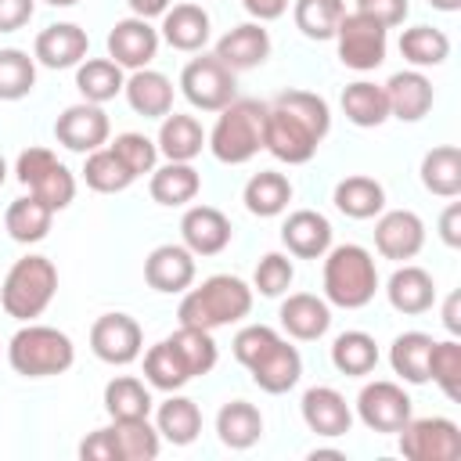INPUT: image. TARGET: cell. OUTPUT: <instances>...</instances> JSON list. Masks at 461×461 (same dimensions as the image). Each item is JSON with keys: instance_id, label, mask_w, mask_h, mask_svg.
I'll return each instance as SVG.
<instances>
[{"instance_id": "1", "label": "cell", "mask_w": 461, "mask_h": 461, "mask_svg": "<svg viewBox=\"0 0 461 461\" xmlns=\"http://www.w3.org/2000/svg\"><path fill=\"white\" fill-rule=\"evenodd\" d=\"M249 310H252V288L234 274H212L198 288L184 292L176 317L187 328L216 331L223 324H234V321L249 317Z\"/></svg>"}, {"instance_id": "2", "label": "cell", "mask_w": 461, "mask_h": 461, "mask_svg": "<svg viewBox=\"0 0 461 461\" xmlns=\"http://www.w3.org/2000/svg\"><path fill=\"white\" fill-rule=\"evenodd\" d=\"M378 292V267L364 245H335L324 252V299L342 310H360Z\"/></svg>"}, {"instance_id": "3", "label": "cell", "mask_w": 461, "mask_h": 461, "mask_svg": "<svg viewBox=\"0 0 461 461\" xmlns=\"http://www.w3.org/2000/svg\"><path fill=\"white\" fill-rule=\"evenodd\" d=\"M7 364L22 375V378H50V375H65L76 364V346L65 331L50 328V324H25L11 335L7 342Z\"/></svg>"}, {"instance_id": "4", "label": "cell", "mask_w": 461, "mask_h": 461, "mask_svg": "<svg viewBox=\"0 0 461 461\" xmlns=\"http://www.w3.org/2000/svg\"><path fill=\"white\" fill-rule=\"evenodd\" d=\"M263 115H267V104L263 101L234 97L230 104L220 108L216 126L205 137L209 151L220 162H227V166H241V162L256 158L259 148H263Z\"/></svg>"}, {"instance_id": "5", "label": "cell", "mask_w": 461, "mask_h": 461, "mask_svg": "<svg viewBox=\"0 0 461 461\" xmlns=\"http://www.w3.org/2000/svg\"><path fill=\"white\" fill-rule=\"evenodd\" d=\"M58 292V267L47 256H22L11 263L0 285V306L14 321H36Z\"/></svg>"}, {"instance_id": "6", "label": "cell", "mask_w": 461, "mask_h": 461, "mask_svg": "<svg viewBox=\"0 0 461 461\" xmlns=\"http://www.w3.org/2000/svg\"><path fill=\"white\" fill-rule=\"evenodd\" d=\"M328 133L317 130L310 119L295 115L292 108L285 104H267V115H263V148L277 158V162H288V166H303L317 155L321 140Z\"/></svg>"}, {"instance_id": "7", "label": "cell", "mask_w": 461, "mask_h": 461, "mask_svg": "<svg viewBox=\"0 0 461 461\" xmlns=\"http://www.w3.org/2000/svg\"><path fill=\"white\" fill-rule=\"evenodd\" d=\"M389 29H382L375 18L360 14V11H346L339 29H335V47H339V61L353 72H371L385 61L389 50Z\"/></svg>"}, {"instance_id": "8", "label": "cell", "mask_w": 461, "mask_h": 461, "mask_svg": "<svg viewBox=\"0 0 461 461\" xmlns=\"http://www.w3.org/2000/svg\"><path fill=\"white\" fill-rule=\"evenodd\" d=\"M184 97L202 112H220L238 97V72H230L216 54H198L180 72Z\"/></svg>"}, {"instance_id": "9", "label": "cell", "mask_w": 461, "mask_h": 461, "mask_svg": "<svg viewBox=\"0 0 461 461\" xmlns=\"http://www.w3.org/2000/svg\"><path fill=\"white\" fill-rule=\"evenodd\" d=\"M400 454L407 461H457L461 457V429L450 418H407L396 432Z\"/></svg>"}, {"instance_id": "10", "label": "cell", "mask_w": 461, "mask_h": 461, "mask_svg": "<svg viewBox=\"0 0 461 461\" xmlns=\"http://www.w3.org/2000/svg\"><path fill=\"white\" fill-rule=\"evenodd\" d=\"M90 349L112 367H126L144 349V331L130 313H101L90 324Z\"/></svg>"}, {"instance_id": "11", "label": "cell", "mask_w": 461, "mask_h": 461, "mask_svg": "<svg viewBox=\"0 0 461 461\" xmlns=\"http://www.w3.org/2000/svg\"><path fill=\"white\" fill-rule=\"evenodd\" d=\"M357 418L371 432H400L411 418V396L403 393V385L375 378L357 396Z\"/></svg>"}, {"instance_id": "12", "label": "cell", "mask_w": 461, "mask_h": 461, "mask_svg": "<svg viewBox=\"0 0 461 461\" xmlns=\"http://www.w3.org/2000/svg\"><path fill=\"white\" fill-rule=\"evenodd\" d=\"M108 133H112V122L104 115L101 104H90V101H79V104H68L58 122H54V137L61 148L68 151H79V155H90L97 148L108 144Z\"/></svg>"}, {"instance_id": "13", "label": "cell", "mask_w": 461, "mask_h": 461, "mask_svg": "<svg viewBox=\"0 0 461 461\" xmlns=\"http://www.w3.org/2000/svg\"><path fill=\"white\" fill-rule=\"evenodd\" d=\"M158 40L162 36L148 18L130 14V18L115 22L112 32H108V58L119 68H130V72L148 68L155 61V54H158Z\"/></svg>"}, {"instance_id": "14", "label": "cell", "mask_w": 461, "mask_h": 461, "mask_svg": "<svg viewBox=\"0 0 461 461\" xmlns=\"http://www.w3.org/2000/svg\"><path fill=\"white\" fill-rule=\"evenodd\" d=\"M375 249L385 259H396V263L414 259L425 249V223H421V216L411 212V209L378 212V220H375Z\"/></svg>"}, {"instance_id": "15", "label": "cell", "mask_w": 461, "mask_h": 461, "mask_svg": "<svg viewBox=\"0 0 461 461\" xmlns=\"http://www.w3.org/2000/svg\"><path fill=\"white\" fill-rule=\"evenodd\" d=\"M194 252L187 245H158L148 252L144 259V281L155 288V292H166V295H176V292H187L194 285Z\"/></svg>"}, {"instance_id": "16", "label": "cell", "mask_w": 461, "mask_h": 461, "mask_svg": "<svg viewBox=\"0 0 461 461\" xmlns=\"http://www.w3.org/2000/svg\"><path fill=\"white\" fill-rule=\"evenodd\" d=\"M382 90H385V101H389V115L400 119V122H418V119H425L429 108H432V101H436L432 79H429L421 68L393 72Z\"/></svg>"}, {"instance_id": "17", "label": "cell", "mask_w": 461, "mask_h": 461, "mask_svg": "<svg viewBox=\"0 0 461 461\" xmlns=\"http://www.w3.org/2000/svg\"><path fill=\"white\" fill-rule=\"evenodd\" d=\"M230 220L216 205H191L180 216V238L194 256H220L230 245Z\"/></svg>"}, {"instance_id": "18", "label": "cell", "mask_w": 461, "mask_h": 461, "mask_svg": "<svg viewBox=\"0 0 461 461\" xmlns=\"http://www.w3.org/2000/svg\"><path fill=\"white\" fill-rule=\"evenodd\" d=\"M86 50H90V36L76 22H54L40 29L32 43V58L47 68H76L86 58Z\"/></svg>"}, {"instance_id": "19", "label": "cell", "mask_w": 461, "mask_h": 461, "mask_svg": "<svg viewBox=\"0 0 461 461\" xmlns=\"http://www.w3.org/2000/svg\"><path fill=\"white\" fill-rule=\"evenodd\" d=\"M230 72H245V68H256L270 58V32L263 29V22H241L234 29H227L220 40H216V50H212Z\"/></svg>"}, {"instance_id": "20", "label": "cell", "mask_w": 461, "mask_h": 461, "mask_svg": "<svg viewBox=\"0 0 461 461\" xmlns=\"http://www.w3.org/2000/svg\"><path fill=\"white\" fill-rule=\"evenodd\" d=\"M299 407H303L306 429L317 432V436L335 439V436H346L349 425H353V411H349L346 396H342L339 389H331V385H313V389H306Z\"/></svg>"}, {"instance_id": "21", "label": "cell", "mask_w": 461, "mask_h": 461, "mask_svg": "<svg viewBox=\"0 0 461 461\" xmlns=\"http://www.w3.org/2000/svg\"><path fill=\"white\" fill-rule=\"evenodd\" d=\"M281 241L299 259H321L331 249V223L317 209H295L281 223Z\"/></svg>"}, {"instance_id": "22", "label": "cell", "mask_w": 461, "mask_h": 461, "mask_svg": "<svg viewBox=\"0 0 461 461\" xmlns=\"http://www.w3.org/2000/svg\"><path fill=\"white\" fill-rule=\"evenodd\" d=\"M158 36H162L173 50L198 54V50L209 43V14H205V7H202V4H191V0L166 7Z\"/></svg>"}, {"instance_id": "23", "label": "cell", "mask_w": 461, "mask_h": 461, "mask_svg": "<svg viewBox=\"0 0 461 461\" xmlns=\"http://www.w3.org/2000/svg\"><path fill=\"white\" fill-rule=\"evenodd\" d=\"M281 328L299 339V342H313L331 328V306L328 299L313 295V292H292L281 303Z\"/></svg>"}, {"instance_id": "24", "label": "cell", "mask_w": 461, "mask_h": 461, "mask_svg": "<svg viewBox=\"0 0 461 461\" xmlns=\"http://www.w3.org/2000/svg\"><path fill=\"white\" fill-rule=\"evenodd\" d=\"M249 375H252V382H256L263 393L281 396V393L295 389V382H299V375H303V357H299L295 346H288L285 339H277V342L249 367Z\"/></svg>"}, {"instance_id": "25", "label": "cell", "mask_w": 461, "mask_h": 461, "mask_svg": "<svg viewBox=\"0 0 461 461\" xmlns=\"http://www.w3.org/2000/svg\"><path fill=\"white\" fill-rule=\"evenodd\" d=\"M385 295L393 303V310L407 313V317H418L425 310H432L436 303V281L429 270L414 267V263H403L400 270H393L389 285H385Z\"/></svg>"}, {"instance_id": "26", "label": "cell", "mask_w": 461, "mask_h": 461, "mask_svg": "<svg viewBox=\"0 0 461 461\" xmlns=\"http://www.w3.org/2000/svg\"><path fill=\"white\" fill-rule=\"evenodd\" d=\"M122 94H126L130 108L137 115H144V119H162V115L173 112V83H169V76H162L155 68L130 72Z\"/></svg>"}, {"instance_id": "27", "label": "cell", "mask_w": 461, "mask_h": 461, "mask_svg": "<svg viewBox=\"0 0 461 461\" xmlns=\"http://www.w3.org/2000/svg\"><path fill=\"white\" fill-rule=\"evenodd\" d=\"M155 144H158V155H166V162H191L205 148V130L194 115L169 112V115H162Z\"/></svg>"}, {"instance_id": "28", "label": "cell", "mask_w": 461, "mask_h": 461, "mask_svg": "<svg viewBox=\"0 0 461 461\" xmlns=\"http://www.w3.org/2000/svg\"><path fill=\"white\" fill-rule=\"evenodd\" d=\"M148 191L158 205H187L198 198L202 191V173L191 166V162H166V166H155L151 169V180H148Z\"/></svg>"}, {"instance_id": "29", "label": "cell", "mask_w": 461, "mask_h": 461, "mask_svg": "<svg viewBox=\"0 0 461 461\" xmlns=\"http://www.w3.org/2000/svg\"><path fill=\"white\" fill-rule=\"evenodd\" d=\"M335 209L349 220H375L382 209H385V187L375 180V176H364V173H353L346 180L335 184V194H331Z\"/></svg>"}, {"instance_id": "30", "label": "cell", "mask_w": 461, "mask_h": 461, "mask_svg": "<svg viewBox=\"0 0 461 461\" xmlns=\"http://www.w3.org/2000/svg\"><path fill=\"white\" fill-rule=\"evenodd\" d=\"M216 436H220V443L230 447V450H249V447H256L259 436H263V414H259V407L249 403V400H230V403H223L220 414H216Z\"/></svg>"}, {"instance_id": "31", "label": "cell", "mask_w": 461, "mask_h": 461, "mask_svg": "<svg viewBox=\"0 0 461 461\" xmlns=\"http://www.w3.org/2000/svg\"><path fill=\"white\" fill-rule=\"evenodd\" d=\"M155 429L162 439H169L173 447H187L198 439L202 432V411L191 396H180V393H169L166 403H158V414H155Z\"/></svg>"}, {"instance_id": "32", "label": "cell", "mask_w": 461, "mask_h": 461, "mask_svg": "<svg viewBox=\"0 0 461 461\" xmlns=\"http://www.w3.org/2000/svg\"><path fill=\"white\" fill-rule=\"evenodd\" d=\"M241 202L252 216H281L292 202V180L285 173L259 169V173L249 176V184L241 191Z\"/></svg>"}, {"instance_id": "33", "label": "cell", "mask_w": 461, "mask_h": 461, "mask_svg": "<svg viewBox=\"0 0 461 461\" xmlns=\"http://www.w3.org/2000/svg\"><path fill=\"white\" fill-rule=\"evenodd\" d=\"M421 184L436 198H457L461 194V148L457 144H439V148L425 151Z\"/></svg>"}, {"instance_id": "34", "label": "cell", "mask_w": 461, "mask_h": 461, "mask_svg": "<svg viewBox=\"0 0 461 461\" xmlns=\"http://www.w3.org/2000/svg\"><path fill=\"white\" fill-rule=\"evenodd\" d=\"M50 220H54V209L47 202H40L32 191L25 198H14L4 212V227L7 234L18 241V245H32V241H43L47 230H50Z\"/></svg>"}, {"instance_id": "35", "label": "cell", "mask_w": 461, "mask_h": 461, "mask_svg": "<svg viewBox=\"0 0 461 461\" xmlns=\"http://www.w3.org/2000/svg\"><path fill=\"white\" fill-rule=\"evenodd\" d=\"M122 86H126V76L112 58H83L76 65V90L90 104L112 101L115 94H122Z\"/></svg>"}, {"instance_id": "36", "label": "cell", "mask_w": 461, "mask_h": 461, "mask_svg": "<svg viewBox=\"0 0 461 461\" xmlns=\"http://www.w3.org/2000/svg\"><path fill=\"white\" fill-rule=\"evenodd\" d=\"M191 367L184 364V357L176 353V346L169 339L155 342L148 353H144V382L151 389H162V393H176L191 382Z\"/></svg>"}, {"instance_id": "37", "label": "cell", "mask_w": 461, "mask_h": 461, "mask_svg": "<svg viewBox=\"0 0 461 461\" xmlns=\"http://www.w3.org/2000/svg\"><path fill=\"white\" fill-rule=\"evenodd\" d=\"M342 112L353 126L360 130H371V126H382L389 119V101H385V90L371 79H357L342 90Z\"/></svg>"}, {"instance_id": "38", "label": "cell", "mask_w": 461, "mask_h": 461, "mask_svg": "<svg viewBox=\"0 0 461 461\" xmlns=\"http://www.w3.org/2000/svg\"><path fill=\"white\" fill-rule=\"evenodd\" d=\"M432 335L425 331H403L393 339V349H389V364L393 371L411 382V385H421L429 382V353H432Z\"/></svg>"}, {"instance_id": "39", "label": "cell", "mask_w": 461, "mask_h": 461, "mask_svg": "<svg viewBox=\"0 0 461 461\" xmlns=\"http://www.w3.org/2000/svg\"><path fill=\"white\" fill-rule=\"evenodd\" d=\"M331 364H335L339 375L364 378L378 367V342L367 331H342L331 342Z\"/></svg>"}, {"instance_id": "40", "label": "cell", "mask_w": 461, "mask_h": 461, "mask_svg": "<svg viewBox=\"0 0 461 461\" xmlns=\"http://www.w3.org/2000/svg\"><path fill=\"white\" fill-rule=\"evenodd\" d=\"M400 54L414 65V68H432L443 65L450 58V36L436 25H411L400 36Z\"/></svg>"}, {"instance_id": "41", "label": "cell", "mask_w": 461, "mask_h": 461, "mask_svg": "<svg viewBox=\"0 0 461 461\" xmlns=\"http://www.w3.org/2000/svg\"><path fill=\"white\" fill-rule=\"evenodd\" d=\"M104 411L112 421H122V418H148L151 414V393L140 378L133 375H115L108 385H104Z\"/></svg>"}, {"instance_id": "42", "label": "cell", "mask_w": 461, "mask_h": 461, "mask_svg": "<svg viewBox=\"0 0 461 461\" xmlns=\"http://www.w3.org/2000/svg\"><path fill=\"white\" fill-rule=\"evenodd\" d=\"M83 180H86V187L97 191V194H119V191H126L137 176L122 166V158H119L112 148H97V151H90L86 162H83Z\"/></svg>"}, {"instance_id": "43", "label": "cell", "mask_w": 461, "mask_h": 461, "mask_svg": "<svg viewBox=\"0 0 461 461\" xmlns=\"http://www.w3.org/2000/svg\"><path fill=\"white\" fill-rule=\"evenodd\" d=\"M346 14V0H295L292 18L306 40H331Z\"/></svg>"}, {"instance_id": "44", "label": "cell", "mask_w": 461, "mask_h": 461, "mask_svg": "<svg viewBox=\"0 0 461 461\" xmlns=\"http://www.w3.org/2000/svg\"><path fill=\"white\" fill-rule=\"evenodd\" d=\"M112 432H115V443H119L122 461H151V457H158L162 436H158V429L148 418L112 421Z\"/></svg>"}, {"instance_id": "45", "label": "cell", "mask_w": 461, "mask_h": 461, "mask_svg": "<svg viewBox=\"0 0 461 461\" xmlns=\"http://www.w3.org/2000/svg\"><path fill=\"white\" fill-rule=\"evenodd\" d=\"M169 342L176 346V353L184 357V364L191 367L194 378H198V375H209V371L216 367V360H220L216 339H212V331H205V328H187V324H180V328L169 335Z\"/></svg>"}, {"instance_id": "46", "label": "cell", "mask_w": 461, "mask_h": 461, "mask_svg": "<svg viewBox=\"0 0 461 461\" xmlns=\"http://www.w3.org/2000/svg\"><path fill=\"white\" fill-rule=\"evenodd\" d=\"M36 86V58L18 47L0 50V101H22Z\"/></svg>"}, {"instance_id": "47", "label": "cell", "mask_w": 461, "mask_h": 461, "mask_svg": "<svg viewBox=\"0 0 461 461\" xmlns=\"http://www.w3.org/2000/svg\"><path fill=\"white\" fill-rule=\"evenodd\" d=\"M429 378L443 389L447 400H461V342L447 339V342H432L429 353Z\"/></svg>"}, {"instance_id": "48", "label": "cell", "mask_w": 461, "mask_h": 461, "mask_svg": "<svg viewBox=\"0 0 461 461\" xmlns=\"http://www.w3.org/2000/svg\"><path fill=\"white\" fill-rule=\"evenodd\" d=\"M292 277H295L292 259H288L285 252H267V256L256 263L252 288H256L259 295H267V299H277V295H285V292H288Z\"/></svg>"}, {"instance_id": "49", "label": "cell", "mask_w": 461, "mask_h": 461, "mask_svg": "<svg viewBox=\"0 0 461 461\" xmlns=\"http://www.w3.org/2000/svg\"><path fill=\"white\" fill-rule=\"evenodd\" d=\"M108 148L122 158V166H126L133 176L151 173V169H155V162H158V144H155L151 137H144V133H119Z\"/></svg>"}, {"instance_id": "50", "label": "cell", "mask_w": 461, "mask_h": 461, "mask_svg": "<svg viewBox=\"0 0 461 461\" xmlns=\"http://www.w3.org/2000/svg\"><path fill=\"white\" fill-rule=\"evenodd\" d=\"M40 202H47L54 212H61V209H68L72 205V198H76V176H72V169L68 166H61V162H54L32 187H29Z\"/></svg>"}, {"instance_id": "51", "label": "cell", "mask_w": 461, "mask_h": 461, "mask_svg": "<svg viewBox=\"0 0 461 461\" xmlns=\"http://www.w3.org/2000/svg\"><path fill=\"white\" fill-rule=\"evenodd\" d=\"M281 335L274 331V328H267V324H245L238 335H234V360L241 364V367H252L274 342H277Z\"/></svg>"}, {"instance_id": "52", "label": "cell", "mask_w": 461, "mask_h": 461, "mask_svg": "<svg viewBox=\"0 0 461 461\" xmlns=\"http://www.w3.org/2000/svg\"><path fill=\"white\" fill-rule=\"evenodd\" d=\"M54 162H58V155H54L50 148H25V151L18 155V162H14V176H18L25 187H32Z\"/></svg>"}, {"instance_id": "53", "label": "cell", "mask_w": 461, "mask_h": 461, "mask_svg": "<svg viewBox=\"0 0 461 461\" xmlns=\"http://www.w3.org/2000/svg\"><path fill=\"white\" fill-rule=\"evenodd\" d=\"M79 457H83V461H122L112 425H108V429H94V432L79 443Z\"/></svg>"}, {"instance_id": "54", "label": "cell", "mask_w": 461, "mask_h": 461, "mask_svg": "<svg viewBox=\"0 0 461 461\" xmlns=\"http://www.w3.org/2000/svg\"><path fill=\"white\" fill-rule=\"evenodd\" d=\"M357 11L367 14V18H375L382 29H393V25H400L407 18L411 4L407 0H357Z\"/></svg>"}, {"instance_id": "55", "label": "cell", "mask_w": 461, "mask_h": 461, "mask_svg": "<svg viewBox=\"0 0 461 461\" xmlns=\"http://www.w3.org/2000/svg\"><path fill=\"white\" fill-rule=\"evenodd\" d=\"M36 0H0V32H18L29 25Z\"/></svg>"}, {"instance_id": "56", "label": "cell", "mask_w": 461, "mask_h": 461, "mask_svg": "<svg viewBox=\"0 0 461 461\" xmlns=\"http://www.w3.org/2000/svg\"><path fill=\"white\" fill-rule=\"evenodd\" d=\"M439 238H443V245H450V249L461 245V202H450V205L439 212Z\"/></svg>"}, {"instance_id": "57", "label": "cell", "mask_w": 461, "mask_h": 461, "mask_svg": "<svg viewBox=\"0 0 461 461\" xmlns=\"http://www.w3.org/2000/svg\"><path fill=\"white\" fill-rule=\"evenodd\" d=\"M241 4L256 22H274L288 11V0H241Z\"/></svg>"}, {"instance_id": "58", "label": "cell", "mask_w": 461, "mask_h": 461, "mask_svg": "<svg viewBox=\"0 0 461 461\" xmlns=\"http://www.w3.org/2000/svg\"><path fill=\"white\" fill-rule=\"evenodd\" d=\"M457 303H461L457 292H450L447 303H443V324H447L450 335H461V313H457Z\"/></svg>"}, {"instance_id": "59", "label": "cell", "mask_w": 461, "mask_h": 461, "mask_svg": "<svg viewBox=\"0 0 461 461\" xmlns=\"http://www.w3.org/2000/svg\"><path fill=\"white\" fill-rule=\"evenodd\" d=\"M126 4L137 18H155V14H166V7H169V0H126Z\"/></svg>"}, {"instance_id": "60", "label": "cell", "mask_w": 461, "mask_h": 461, "mask_svg": "<svg viewBox=\"0 0 461 461\" xmlns=\"http://www.w3.org/2000/svg\"><path fill=\"white\" fill-rule=\"evenodd\" d=\"M436 11H447V14H454L457 7H461V0H429Z\"/></svg>"}, {"instance_id": "61", "label": "cell", "mask_w": 461, "mask_h": 461, "mask_svg": "<svg viewBox=\"0 0 461 461\" xmlns=\"http://www.w3.org/2000/svg\"><path fill=\"white\" fill-rule=\"evenodd\" d=\"M43 4H50V7H72V4H79V0H43Z\"/></svg>"}, {"instance_id": "62", "label": "cell", "mask_w": 461, "mask_h": 461, "mask_svg": "<svg viewBox=\"0 0 461 461\" xmlns=\"http://www.w3.org/2000/svg\"><path fill=\"white\" fill-rule=\"evenodd\" d=\"M4 180H7V162H4V155H0V187H4Z\"/></svg>"}, {"instance_id": "63", "label": "cell", "mask_w": 461, "mask_h": 461, "mask_svg": "<svg viewBox=\"0 0 461 461\" xmlns=\"http://www.w3.org/2000/svg\"><path fill=\"white\" fill-rule=\"evenodd\" d=\"M0 353H4V346H0Z\"/></svg>"}]
</instances>
